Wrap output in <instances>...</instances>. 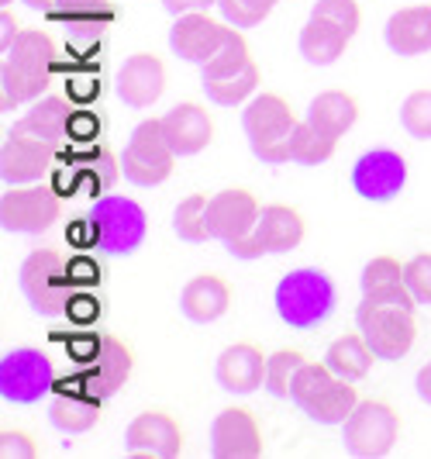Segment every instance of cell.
<instances>
[{"mask_svg":"<svg viewBox=\"0 0 431 459\" xmlns=\"http://www.w3.org/2000/svg\"><path fill=\"white\" fill-rule=\"evenodd\" d=\"M87 225L93 229V242H97L100 253L135 255L145 246V235H149V214L132 197L104 194L87 211Z\"/></svg>","mask_w":431,"mask_h":459,"instance_id":"obj_4","label":"cell"},{"mask_svg":"<svg viewBox=\"0 0 431 459\" xmlns=\"http://www.w3.org/2000/svg\"><path fill=\"white\" fill-rule=\"evenodd\" d=\"M24 7H31V11H46L48 14V7H52V4H56V0H22Z\"/></svg>","mask_w":431,"mask_h":459,"instance_id":"obj_48","label":"cell"},{"mask_svg":"<svg viewBox=\"0 0 431 459\" xmlns=\"http://www.w3.org/2000/svg\"><path fill=\"white\" fill-rule=\"evenodd\" d=\"M401 414L393 404H386L380 397H366L356 404V411L345 418L341 425V442L352 456L359 459H384L393 453V446L401 442Z\"/></svg>","mask_w":431,"mask_h":459,"instance_id":"obj_6","label":"cell"},{"mask_svg":"<svg viewBox=\"0 0 431 459\" xmlns=\"http://www.w3.org/2000/svg\"><path fill=\"white\" fill-rule=\"evenodd\" d=\"M0 456L4 459H35L39 446L24 429H4L0 432Z\"/></svg>","mask_w":431,"mask_h":459,"instance_id":"obj_44","label":"cell"},{"mask_svg":"<svg viewBox=\"0 0 431 459\" xmlns=\"http://www.w3.org/2000/svg\"><path fill=\"white\" fill-rule=\"evenodd\" d=\"M307 363V356L300 349H276L266 359V391L272 397H290L297 369Z\"/></svg>","mask_w":431,"mask_h":459,"instance_id":"obj_38","label":"cell"},{"mask_svg":"<svg viewBox=\"0 0 431 459\" xmlns=\"http://www.w3.org/2000/svg\"><path fill=\"white\" fill-rule=\"evenodd\" d=\"M48 18L66 22L73 28H93L111 18V0H56L48 7Z\"/></svg>","mask_w":431,"mask_h":459,"instance_id":"obj_37","label":"cell"},{"mask_svg":"<svg viewBox=\"0 0 431 459\" xmlns=\"http://www.w3.org/2000/svg\"><path fill=\"white\" fill-rule=\"evenodd\" d=\"M349 42H352V39H349L341 28H335L332 22L311 14V22L300 28L297 48H300L304 63H311V66H332V63H339L341 56H345Z\"/></svg>","mask_w":431,"mask_h":459,"instance_id":"obj_27","label":"cell"},{"mask_svg":"<svg viewBox=\"0 0 431 459\" xmlns=\"http://www.w3.org/2000/svg\"><path fill=\"white\" fill-rule=\"evenodd\" d=\"M307 235V221L304 214L290 204H263V214L255 221V231H252L246 242H238L235 249L228 253L235 259H259V255H283L297 249Z\"/></svg>","mask_w":431,"mask_h":459,"instance_id":"obj_9","label":"cell"},{"mask_svg":"<svg viewBox=\"0 0 431 459\" xmlns=\"http://www.w3.org/2000/svg\"><path fill=\"white\" fill-rule=\"evenodd\" d=\"M114 87H117V97L125 100V108L145 111L166 93V63L152 52H135L117 69Z\"/></svg>","mask_w":431,"mask_h":459,"instance_id":"obj_18","label":"cell"},{"mask_svg":"<svg viewBox=\"0 0 431 459\" xmlns=\"http://www.w3.org/2000/svg\"><path fill=\"white\" fill-rule=\"evenodd\" d=\"M177 152L169 145V138L162 132V117H145L138 125L128 145H125V156H121V173L125 180L135 186H159L173 177V166H177Z\"/></svg>","mask_w":431,"mask_h":459,"instance_id":"obj_7","label":"cell"},{"mask_svg":"<svg viewBox=\"0 0 431 459\" xmlns=\"http://www.w3.org/2000/svg\"><path fill=\"white\" fill-rule=\"evenodd\" d=\"M384 42L393 56H404V59L431 52V4L393 11L384 28Z\"/></svg>","mask_w":431,"mask_h":459,"instance_id":"obj_22","label":"cell"},{"mask_svg":"<svg viewBox=\"0 0 431 459\" xmlns=\"http://www.w3.org/2000/svg\"><path fill=\"white\" fill-rule=\"evenodd\" d=\"M307 121H315L318 128L341 138L345 132H352L356 121H359V100L345 91H324L311 100Z\"/></svg>","mask_w":431,"mask_h":459,"instance_id":"obj_28","label":"cell"},{"mask_svg":"<svg viewBox=\"0 0 431 459\" xmlns=\"http://www.w3.org/2000/svg\"><path fill=\"white\" fill-rule=\"evenodd\" d=\"M272 307L276 318L294 328V332H315L328 322L339 307V290L335 280L318 270V266H300L280 276L272 290Z\"/></svg>","mask_w":431,"mask_h":459,"instance_id":"obj_1","label":"cell"},{"mask_svg":"<svg viewBox=\"0 0 431 459\" xmlns=\"http://www.w3.org/2000/svg\"><path fill=\"white\" fill-rule=\"evenodd\" d=\"M356 328L363 332L369 349L384 363H401L418 342L414 307H401V304H376L363 298V304L356 307Z\"/></svg>","mask_w":431,"mask_h":459,"instance_id":"obj_5","label":"cell"},{"mask_svg":"<svg viewBox=\"0 0 431 459\" xmlns=\"http://www.w3.org/2000/svg\"><path fill=\"white\" fill-rule=\"evenodd\" d=\"M266 352L255 342H235L214 363V380L228 394H255L266 387Z\"/></svg>","mask_w":431,"mask_h":459,"instance_id":"obj_19","label":"cell"},{"mask_svg":"<svg viewBox=\"0 0 431 459\" xmlns=\"http://www.w3.org/2000/svg\"><path fill=\"white\" fill-rule=\"evenodd\" d=\"M266 453L263 429L249 408H225L211 421V456L214 459H259Z\"/></svg>","mask_w":431,"mask_h":459,"instance_id":"obj_16","label":"cell"},{"mask_svg":"<svg viewBox=\"0 0 431 459\" xmlns=\"http://www.w3.org/2000/svg\"><path fill=\"white\" fill-rule=\"evenodd\" d=\"M249 63H252L249 39L242 35V28H235V24H231V31H228V39L221 42V48H218L204 66H201V80H225V76L242 73Z\"/></svg>","mask_w":431,"mask_h":459,"instance_id":"obj_33","label":"cell"},{"mask_svg":"<svg viewBox=\"0 0 431 459\" xmlns=\"http://www.w3.org/2000/svg\"><path fill=\"white\" fill-rule=\"evenodd\" d=\"M359 287H363L366 300L418 307V300H414V294H410V287H408V276H404V263L393 259V255H373L363 266Z\"/></svg>","mask_w":431,"mask_h":459,"instance_id":"obj_23","label":"cell"},{"mask_svg":"<svg viewBox=\"0 0 431 459\" xmlns=\"http://www.w3.org/2000/svg\"><path fill=\"white\" fill-rule=\"evenodd\" d=\"M100 397L91 391H66V394H56L48 401V421L63 432V436H83L91 432L93 425L100 421Z\"/></svg>","mask_w":431,"mask_h":459,"instance_id":"obj_25","label":"cell"},{"mask_svg":"<svg viewBox=\"0 0 431 459\" xmlns=\"http://www.w3.org/2000/svg\"><path fill=\"white\" fill-rule=\"evenodd\" d=\"M18 287L35 315L59 318L66 315L73 300V266L59 249H31L22 259Z\"/></svg>","mask_w":431,"mask_h":459,"instance_id":"obj_3","label":"cell"},{"mask_svg":"<svg viewBox=\"0 0 431 459\" xmlns=\"http://www.w3.org/2000/svg\"><path fill=\"white\" fill-rule=\"evenodd\" d=\"M404 276L418 304H431V253H418L404 263Z\"/></svg>","mask_w":431,"mask_h":459,"instance_id":"obj_42","label":"cell"},{"mask_svg":"<svg viewBox=\"0 0 431 459\" xmlns=\"http://www.w3.org/2000/svg\"><path fill=\"white\" fill-rule=\"evenodd\" d=\"M18 35H22V24H18V18H14V14L4 7V11H0V52L11 46Z\"/></svg>","mask_w":431,"mask_h":459,"instance_id":"obj_46","label":"cell"},{"mask_svg":"<svg viewBox=\"0 0 431 459\" xmlns=\"http://www.w3.org/2000/svg\"><path fill=\"white\" fill-rule=\"evenodd\" d=\"M132 369H135L132 349L117 335L104 332V335L91 339V352L83 356V373H80L76 387H83V391L97 394L100 401H108L132 380Z\"/></svg>","mask_w":431,"mask_h":459,"instance_id":"obj_11","label":"cell"},{"mask_svg":"<svg viewBox=\"0 0 431 459\" xmlns=\"http://www.w3.org/2000/svg\"><path fill=\"white\" fill-rule=\"evenodd\" d=\"M401 128L418 142H431V87L414 91L401 104Z\"/></svg>","mask_w":431,"mask_h":459,"instance_id":"obj_39","label":"cell"},{"mask_svg":"<svg viewBox=\"0 0 431 459\" xmlns=\"http://www.w3.org/2000/svg\"><path fill=\"white\" fill-rule=\"evenodd\" d=\"M335 380H339V373L328 367L324 359H307L304 367L297 369L294 387H290V401L304 411V408H307V404H315V401H318V394L328 391Z\"/></svg>","mask_w":431,"mask_h":459,"instance_id":"obj_36","label":"cell"},{"mask_svg":"<svg viewBox=\"0 0 431 459\" xmlns=\"http://www.w3.org/2000/svg\"><path fill=\"white\" fill-rule=\"evenodd\" d=\"M373 359H376V352L369 349V342L363 339V332H345V335H339L335 342L328 345V352H324V363L335 369L341 380H352V384L369 377Z\"/></svg>","mask_w":431,"mask_h":459,"instance_id":"obj_29","label":"cell"},{"mask_svg":"<svg viewBox=\"0 0 431 459\" xmlns=\"http://www.w3.org/2000/svg\"><path fill=\"white\" fill-rule=\"evenodd\" d=\"M63 214L59 194L46 184H22L7 186L0 197V225L4 231H18V235H39L52 229Z\"/></svg>","mask_w":431,"mask_h":459,"instance_id":"obj_10","label":"cell"},{"mask_svg":"<svg viewBox=\"0 0 431 459\" xmlns=\"http://www.w3.org/2000/svg\"><path fill=\"white\" fill-rule=\"evenodd\" d=\"M311 14L332 22L335 28H341L349 39L363 28V7H359L356 0H318V4L311 7Z\"/></svg>","mask_w":431,"mask_h":459,"instance_id":"obj_41","label":"cell"},{"mask_svg":"<svg viewBox=\"0 0 431 459\" xmlns=\"http://www.w3.org/2000/svg\"><path fill=\"white\" fill-rule=\"evenodd\" d=\"M300 117L294 115L290 100L272 91L255 93L242 111V132L249 138L252 156L270 166L290 162V138H294Z\"/></svg>","mask_w":431,"mask_h":459,"instance_id":"obj_2","label":"cell"},{"mask_svg":"<svg viewBox=\"0 0 431 459\" xmlns=\"http://www.w3.org/2000/svg\"><path fill=\"white\" fill-rule=\"evenodd\" d=\"M162 7L180 18V14H190V11H207V7H218V0H159Z\"/></svg>","mask_w":431,"mask_h":459,"instance_id":"obj_45","label":"cell"},{"mask_svg":"<svg viewBox=\"0 0 431 459\" xmlns=\"http://www.w3.org/2000/svg\"><path fill=\"white\" fill-rule=\"evenodd\" d=\"M228 31H231V24L225 18L218 22L207 11H190V14H180L169 28V48H173V56H180L186 63L204 66L207 59L221 48Z\"/></svg>","mask_w":431,"mask_h":459,"instance_id":"obj_17","label":"cell"},{"mask_svg":"<svg viewBox=\"0 0 431 459\" xmlns=\"http://www.w3.org/2000/svg\"><path fill=\"white\" fill-rule=\"evenodd\" d=\"M207 204H211L207 194H190V197H183L180 204H177V211H173V231H177L180 242L204 246V242L214 238L211 225H207Z\"/></svg>","mask_w":431,"mask_h":459,"instance_id":"obj_35","label":"cell"},{"mask_svg":"<svg viewBox=\"0 0 431 459\" xmlns=\"http://www.w3.org/2000/svg\"><path fill=\"white\" fill-rule=\"evenodd\" d=\"M276 4L280 0H218V11L235 28H255V24H263L270 18Z\"/></svg>","mask_w":431,"mask_h":459,"instance_id":"obj_40","label":"cell"},{"mask_svg":"<svg viewBox=\"0 0 431 459\" xmlns=\"http://www.w3.org/2000/svg\"><path fill=\"white\" fill-rule=\"evenodd\" d=\"M259 83H263V69L255 66V59H252L242 73H235V76H225V80H201L207 100L218 104V108H242V104H249L252 97L259 93Z\"/></svg>","mask_w":431,"mask_h":459,"instance_id":"obj_30","label":"cell"},{"mask_svg":"<svg viewBox=\"0 0 431 459\" xmlns=\"http://www.w3.org/2000/svg\"><path fill=\"white\" fill-rule=\"evenodd\" d=\"M56 59H59L56 42L42 28H22V35L4 48V63L22 69V73H31V76H52Z\"/></svg>","mask_w":431,"mask_h":459,"instance_id":"obj_26","label":"cell"},{"mask_svg":"<svg viewBox=\"0 0 431 459\" xmlns=\"http://www.w3.org/2000/svg\"><path fill=\"white\" fill-rule=\"evenodd\" d=\"M363 397L359 391L352 387V380H335L328 391L318 394V401L315 404H307L304 414L311 418V421H318V425H345V418L356 411V404H359Z\"/></svg>","mask_w":431,"mask_h":459,"instance_id":"obj_32","label":"cell"},{"mask_svg":"<svg viewBox=\"0 0 431 459\" xmlns=\"http://www.w3.org/2000/svg\"><path fill=\"white\" fill-rule=\"evenodd\" d=\"M0 4H4V7H7V4H14V0H0Z\"/></svg>","mask_w":431,"mask_h":459,"instance_id":"obj_49","label":"cell"},{"mask_svg":"<svg viewBox=\"0 0 431 459\" xmlns=\"http://www.w3.org/2000/svg\"><path fill=\"white\" fill-rule=\"evenodd\" d=\"M7 132H22V135L42 138L48 145H59V142L73 132V108H69L66 97L46 93V97H39V100L28 108V115H24L22 121H14V128H7Z\"/></svg>","mask_w":431,"mask_h":459,"instance_id":"obj_24","label":"cell"},{"mask_svg":"<svg viewBox=\"0 0 431 459\" xmlns=\"http://www.w3.org/2000/svg\"><path fill=\"white\" fill-rule=\"evenodd\" d=\"M408 186V162L397 149H369L352 166V190L369 204H390Z\"/></svg>","mask_w":431,"mask_h":459,"instance_id":"obj_13","label":"cell"},{"mask_svg":"<svg viewBox=\"0 0 431 459\" xmlns=\"http://www.w3.org/2000/svg\"><path fill=\"white\" fill-rule=\"evenodd\" d=\"M56 387V367L42 349L14 345L0 359V397L7 404H39Z\"/></svg>","mask_w":431,"mask_h":459,"instance_id":"obj_8","label":"cell"},{"mask_svg":"<svg viewBox=\"0 0 431 459\" xmlns=\"http://www.w3.org/2000/svg\"><path fill=\"white\" fill-rule=\"evenodd\" d=\"M162 132L169 138V145H173V152L177 156H197V152H204L207 145L214 142V117L207 108L201 104H194V100H183L177 108H169L166 115H162Z\"/></svg>","mask_w":431,"mask_h":459,"instance_id":"obj_20","label":"cell"},{"mask_svg":"<svg viewBox=\"0 0 431 459\" xmlns=\"http://www.w3.org/2000/svg\"><path fill=\"white\" fill-rule=\"evenodd\" d=\"M259 214H263V204H259V197L252 190H246V186H225V190L211 194L207 225H211V235L225 249H235L238 242H246L255 231Z\"/></svg>","mask_w":431,"mask_h":459,"instance_id":"obj_12","label":"cell"},{"mask_svg":"<svg viewBox=\"0 0 431 459\" xmlns=\"http://www.w3.org/2000/svg\"><path fill=\"white\" fill-rule=\"evenodd\" d=\"M335 149H339V135L324 132L315 121L304 117L297 125L294 138H290V162H297V166H321V162H328L335 156Z\"/></svg>","mask_w":431,"mask_h":459,"instance_id":"obj_31","label":"cell"},{"mask_svg":"<svg viewBox=\"0 0 431 459\" xmlns=\"http://www.w3.org/2000/svg\"><path fill=\"white\" fill-rule=\"evenodd\" d=\"M125 449L128 456L145 459H177L183 453V429L169 411H142L125 429Z\"/></svg>","mask_w":431,"mask_h":459,"instance_id":"obj_15","label":"cell"},{"mask_svg":"<svg viewBox=\"0 0 431 459\" xmlns=\"http://www.w3.org/2000/svg\"><path fill=\"white\" fill-rule=\"evenodd\" d=\"M52 76H31L14 66H0V111H14L18 104H35L46 97Z\"/></svg>","mask_w":431,"mask_h":459,"instance_id":"obj_34","label":"cell"},{"mask_svg":"<svg viewBox=\"0 0 431 459\" xmlns=\"http://www.w3.org/2000/svg\"><path fill=\"white\" fill-rule=\"evenodd\" d=\"M56 166V145H48L42 138L22 135V132H7L0 145V177L7 186L22 184H42Z\"/></svg>","mask_w":431,"mask_h":459,"instance_id":"obj_14","label":"cell"},{"mask_svg":"<svg viewBox=\"0 0 431 459\" xmlns=\"http://www.w3.org/2000/svg\"><path fill=\"white\" fill-rule=\"evenodd\" d=\"M87 173L97 180V194H104V190H111V184L121 177V160H114L111 149H108V145H100V149L93 152L91 169H87Z\"/></svg>","mask_w":431,"mask_h":459,"instance_id":"obj_43","label":"cell"},{"mask_svg":"<svg viewBox=\"0 0 431 459\" xmlns=\"http://www.w3.org/2000/svg\"><path fill=\"white\" fill-rule=\"evenodd\" d=\"M414 391H418V397L425 401V404H431V359L425 363V367L418 369V380H414Z\"/></svg>","mask_w":431,"mask_h":459,"instance_id":"obj_47","label":"cell"},{"mask_svg":"<svg viewBox=\"0 0 431 459\" xmlns=\"http://www.w3.org/2000/svg\"><path fill=\"white\" fill-rule=\"evenodd\" d=\"M231 287L225 276L218 273H197L183 283L180 290V315L194 325H211L225 318L231 311Z\"/></svg>","mask_w":431,"mask_h":459,"instance_id":"obj_21","label":"cell"}]
</instances>
